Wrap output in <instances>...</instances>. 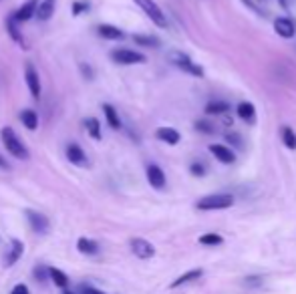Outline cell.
Returning a JSON list of instances; mask_svg holds the SVG:
<instances>
[{
  "instance_id": "1",
  "label": "cell",
  "mask_w": 296,
  "mask_h": 294,
  "mask_svg": "<svg viewBox=\"0 0 296 294\" xmlns=\"http://www.w3.org/2000/svg\"><path fill=\"white\" fill-rule=\"evenodd\" d=\"M0 137H2V143H4V149L14 157V160H20V162H25V160H29V149H27V145L22 143V139L18 137V133L12 129V127H2L0 131Z\"/></svg>"
},
{
  "instance_id": "2",
  "label": "cell",
  "mask_w": 296,
  "mask_h": 294,
  "mask_svg": "<svg viewBox=\"0 0 296 294\" xmlns=\"http://www.w3.org/2000/svg\"><path fill=\"white\" fill-rule=\"evenodd\" d=\"M232 203H234V197L230 194H210V196L197 199L196 208L203 210V212H210V210H226Z\"/></svg>"
},
{
  "instance_id": "3",
  "label": "cell",
  "mask_w": 296,
  "mask_h": 294,
  "mask_svg": "<svg viewBox=\"0 0 296 294\" xmlns=\"http://www.w3.org/2000/svg\"><path fill=\"white\" fill-rule=\"evenodd\" d=\"M147 16H149V20L153 22V25H157L160 29H165L167 27V20H165V14L162 12V8L153 2V0H133Z\"/></svg>"
},
{
  "instance_id": "4",
  "label": "cell",
  "mask_w": 296,
  "mask_h": 294,
  "mask_svg": "<svg viewBox=\"0 0 296 294\" xmlns=\"http://www.w3.org/2000/svg\"><path fill=\"white\" fill-rule=\"evenodd\" d=\"M111 59L117 63V65H139V63H145V55L131 51V49H115L111 53Z\"/></svg>"
},
{
  "instance_id": "5",
  "label": "cell",
  "mask_w": 296,
  "mask_h": 294,
  "mask_svg": "<svg viewBox=\"0 0 296 294\" xmlns=\"http://www.w3.org/2000/svg\"><path fill=\"white\" fill-rule=\"evenodd\" d=\"M171 61H173V65L177 66V69H181V71H186V73H190V75H194V77H203V69L194 63L188 55H184V53H171Z\"/></svg>"
},
{
  "instance_id": "6",
  "label": "cell",
  "mask_w": 296,
  "mask_h": 294,
  "mask_svg": "<svg viewBox=\"0 0 296 294\" xmlns=\"http://www.w3.org/2000/svg\"><path fill=\"white\" fill-rule=\"evenodd\" d=\"M25 81H27V87L31 91L33 99H40V79H38V73L34 69L33 63H27L25 65Z\"/></svg>"
},
{
  "instance_id": "7",
  "label": "cell",
  "mask_w": 296,
  "mask_h": 294,
  "mask_svg": "<svg viewBox=\"0 0 296 294\" xmlns=\"http://www.w3.org/2000/svg\"><path fill=\"white\" fill-rule=\"evenodd\" d=\"M131 252L137 256V258H141V260H147V258H153V256H155V248H153V244L147 242V240H143V238H133L131 240Z\"/></svg>"
},
{
  "instance_id": "8",
  "label": "cell",
  "mask_w": 296,
  "mask_h": 294,
  "mask_svg": "<svg viewBox=\"0 0 296 294\" xmlns=\"http://www.w3.org/2000/svg\"><path fill=\"white\" fill-rule=\"evenodd\" d=\"M38 4H40V0H27L12 16H14V20L16 22H27V20H31L36 16V10H38Z\"/></svg>"
},
{
  "instance_id": "9",
  "label": "cell",
  "mask_w": 296,
  "mask_h": 294,
  "mask_svg": "<svg viewBox=\"0 0 296 294\" xmlns=\"http://www.w3.org/2000/svg\"><path fill=\"white\" fill-rule=\"evenodd\" d=\"M27 220L31 224V228L36 232V234H47L49 232V218L40 212H34V210H27Z\"/></svg>"
},
{
  "instance_id": "10",
  "label": "cell",
  "mask_w": 296,
  "mask_h": 294,
  "mask_svg": "<svg viewBox=\"0 0 296 294\" xmlns=\"http://www.w3.org/2000/svg\"><path fill=\"white\" fill-rule=\"evenodd\" d=\"M66 160H69L71 164L81 165V167H87V165H89V162H87V153H85L83 147L77 145V143H69V145H66Z\"/></svg>"
},
{
  "instance_id": "11",
  "label": "cell",
  "mask_w": 296,
  "mask_h": 294,
  "mask_svg": "<svg viewBox=\"0 0 296 294\" xmlns=\"http://www.w3.org/2000/svg\"><path fill=\"white\" fill-rule=\"evenodd\" d=\"M147 182H149V186H151V188H155V190H164L165 188L164 169H162L160 165H155V164L147 165Z\"/></svg>"
},
{
  "instance_id": "12",
  "label": "cell",
  "mask_w": 296,
  "mask_h": 294,
  "mask_svg": "<svg viewBox=\"0 0 296 294\" xmlns=\"http://www.w3.org/2000/svg\"><path fill=\"white\" fill-rule=\"evenodd\" d=\"M22 252H25V246H22V242H20V240H12V242H10V248H8V252L4 254V266H6V268L14 266L16 262L20 260Z\"/></svg>"
},
{
  "instance_id": "13",
  "label": "cell",
  "mask_w": 296,
  "mask_h": 294,
  "mask_svg": "<svg viewBox=\"0 0 296 294\" xmlns=\"http://www.w3.org/2000/svg\"><path fill=\"white\" fill-rule=\"evenodd\" d=\"M274 31L278 33V36H282V38H292L296 34V27L290 18L280 16V18L274 20Z\"/></svg>"
},
{
  "instance_id": "14",
  "label": "cell",
  "mask_w": 296,
  "mask_h": 294,
  "mask_svg": "<svg viewBox=\"0 0 296 294\" xmlns=\"http://www.w3.org/2000/svg\"><path fill=\"white\" fill-rule=\"evenodd\" d=\"M97 33L99 36H103V38H107V40H121V38L125 36V33H123L121 29H117V27H113V25H99Z\"/></svg>"
},
{
  "instance_id": "15",
  "label": "cell",
  "mask_w": 296,
  "mask_h": 294,
  "mask_svg": "<svg viewBox=\"0 0 296 294\" xmlns=\"http://www.w3.org/2000/svg\"><path fill=\"white\" fill-rule=\"evenodd\" d=\"M6 31H8L10 38H12L20 49H27L25 38H22V34H20V31H18V22L14 20V16H8V18H6Z\"/></svg>"
},
{
  "instance_id": "16",
  "label": "cell",
  "mask_w": 296,
  "mask_h": 294,
  "mask_svg": "<svg viewBox=\"0 0 296 294\" xmlns=\"http://www.w3.org/2000/svg\"><path fill=\"white\" fill-rule=\"evenodd\" d=\"M201 274H203V270L201 268H196V270H190V272H186V274H181V276H177L169 286L171 288H177V286H184V284H190V282H194L197 278H201Z\"/></svg>"
},
{
  "instance_id": "17",
  "label": "cell",
  "mask_w": 296,
  "mask_h": 294,
  "mask_svg": "<svg viewBox=\"0 0 296 294\" xmlns=\"http://www.w3.org/2000/svg\"><path fill=\"white\" fill-rule=\"evenodd\" d=\"M55 6H57V0H40L38 10H36V18L38 20H49L55 14Z\"/></svg>"
},
{
  "instance_id": "18",
  "label": "cell",
  "mask_w": 296,
  "mask_h": 294,
  "mask_svg": "<svg viewBox=\"0 0 296 294\" xmlns=\"http://www.w3.org/2000/svg\"><path fill=\"white\" fill-rule=\"evenodd\" d=\"M238 117L244 119V121H248V123H252V121L256 119V107H254L250 101L240 103V105H238Z\"/></svg>"
},
{
  "instance_id": "19",
  "label": "cell",
  "mask_w": 296,
  "mask_h": 294,
  "mask_svg": "<svg viewBox=\"0 0 296 294\" xmlns=\"http://www.w3.org/2000/svg\"><path fill=\"white\" fill-rule=\"evenodd\" d=\"M77 250L81 254H87V256H93L99 252V244L95 240H89V238H79L77 240Z\"/></svg>"
},
{
  "instance_id": "20",
  "label": "cell",
  "mask_w": 296,
  "mask_h": 294,
  "mask_svg": "<svg viewBox=\"0 0 296 294\" xmlns=\"http://www.w3.org/2000/svg\"><path fill=\"white\" fill-rule=\"evenodd\" d=\"M210 151L216 155V160H220L222 164H234V153L224 145H210Z\"/></svg>"
},
{
  "instance_id": "21",
  "label": "cell",
  "mask_w": 296,
  "mask_h": 294,
  "mask_svg": "<svg viewBox=\"0 0 296 294\" xmlns=\"http://www.w3.org/2000/svg\"><path fill=\"white\" fill-rule=\"evenodd\" d=\"M103 113H105L107 123H109L111 129H121V119H119V115H117V111H115L113 105L105 103V105H103Z\"/></svg>"
},
{
  "instance_id": "22",
  "label": "cell",
  "mask_w": 296,
  "mask_h": 294,
  "mask_svg": "<svg viewBox=\"0 0 296 294\" xmlns=\"http://www.w3.org/2000/svg\"><path fill=\"white\" fill-rule=\"evenodd\" d=\"M20 123L29 131H36V127H38V117H36V113H34L33 109H25V111H20Z\"/></svg>"
},
{
  "instance_id": "23",
  "label": "cell",
  "mask_w": 296,
  "mask_h": 294,
  "mask_svg": "<svg viewBox=\"0 0 296 294\" xmlns=\"http://www.w3.org/2000/svg\"><path fill=\"white\" fill-rule=\"evenodd\" d=\"M155 135H157V139H162L164 143H169V145L179 143V133L171 127H162V129H157Z\"/></svg>"
},
{
  "instance_id": "24",
  "label": "cell",
  "mask_w": 296,
  "mask_h": 294,
  "mask_svg": "<svg viewBox=\"0 0 296 294\" xmlns=\"http://www.w3.org/2000/svg\"><path fill=\"white\" fill-rule=\"evenodd\" d=\"M83 125H85V129L87 133L93 137V139H101V123H99L97 117H87L85 121H83Z\"/></svg>"
},
{
  "instance_id": "25",
  "label": "cell",
  "mask_w": 296,
  "mask_h": 294,
  "mask_svg": "<svg viewBox=\"0 0 296 294\" xmlns=\"http://www.w3.org/2000/svg\"><path fill=\"white\" fill-rule=\"evenodd\" d=\"M226 111H230V105H228L226 101H212V103H208V107H206V113H208V115H224Z\"/></svg>"
},
{
  "instance_id": "26",
  "label": "cell",
  "mask_w": 296,
  "mask_h": 294,
  "mask_svg": "<svg viewBox=\"0 0 296 294\" xmlns=\"http://www.w3.org/2000/svg\"><path fill=\"white\" fill-rule=\"evenodd\" d=\"M49 276H51V280H53L59 288H65L66 284H69V276H66L65 272H61L59 268H49Z\"/></svg>"
},
{
  "instance_id": "27",
  "label": "cell",
  "mask_w": 296,
  "mask_h": 294,
  "mask_svg": "<svg viewBox=\"0 0 296 294\" xmlns=\"http://www.w3.org/2000/svg\"><path fill=\"white\" fill-rule=\"evenodd\" d=\"M224 242V238L220 234H203L199 236V244L201 246H220Z\"/></svg>"
},
{
  "instance_id": "28",
  "label": "cell",
  "mask_w": 296,
  "mask_h": 294,
  "mask_svg": "<svg viewBox=\"0 0 296 294\" xmlns=\"http://www.w3.org/2000/svg\"><path fill=\"white\" fill-rule=\"evenodd\" d=\"M282 141H284V145H286L288 149H296V135L290 127H284V129H282Z\"/></svg>"
},
{
  "instance_id": "29",
  "label": "cell",
  "mask_w": 296,
  "mask_h": 294,
  "mask_svg": "<svg viewBox=\"0 0 296 294\" xmlns=\"http://www.w3.org/2000/svg\"><path fill=\"white\" fill-rule=\"evenodd\" d=\"M133 40H135L137 44H141V47H157V44H160V40H157L155 36H143V34H135Z\"/></svg>"
},
{
  "instance_id": "30",
  "label": "cell",
  "mask_w": 296,
  "mask_h": 294,
  "mask_svg": "<svg viewBox=\"0 0 296 294\" xmlns=\"http://www.w3.org/2000/svg\"><path fill=\"white\" fill-rule=\"evenodd\" d=\"M89 10V2H73V14L75 16H79V14H83V12H87Z\"/></svg>"
},
{
  "instance_id": "31",
  "label": "cell",
  "mask_w": 296,
  "mask_h": 294,
  "mask_svg": "<svg viewBox=\"0 0 296 294\" xmlns=\"http://www.w3.org/2000/svg\"><path fill=\"white\" fill-rule=\"evenodd\" d=\"M196 129L201 131V133H208V135H210V133H216V127H214V125H210L208 121H197Z\"/></svg>"
},
{
  "instance_id": "32",
  "label": "cell",
  "mask_w": 296,
  "mask_h": 294,
  "mask_svg": "<svg viewBox=\"0 0 296 294\" xmlns=\"http://www.w3.org/2000/svg\"><path fill=\"white\" fill-rule=\"evenodd\" d=\"M190 171H192L194 175H197V177H199V175H203V173H206V167H203L201 164H192V165H190Z\"/></svg>"
},
{
  "instance_id": "33",
  "label": "cell",
  "mask_w": 296,
  "mask_h": 294,
  "mask_svg": "<svg viewBox=\"0 0 296 294\" xmlns=\"http://www.w3.org/2000/svg\"><path fill=\"white\" fill-rule=\"evenodd\" d=\"M10 294H31V292H29V288H27L25 284H16V286L12 288V292Z\"/></svg>"
},
{
  "instance_id": "34",
  "label": "cell",
  "mask_w": 296,
  "mask_h": 294,
  "mask_svg": "<svg viewBox=\"0 0 296 294\" xmlns=\"http://www.w3.org/2000/svg\"><path fill=\"white\" fill-rule=\"evenodd\" d=\"M226 137H228V141H234V145H236V147H242V141H240V137H238L236 133H228Z\"/></svg>"
},
{
  "instance_id": "35",
  "label": "cell",
  "mask_w": 296,
  "mask_h": 294,
  "mask_svg": "<svg viewBox=\"0 0 296 294\" xmlns=\"http://www.w3.org/2000/svg\"><path fill=\"white\" fill-rule=\"evenodd\" d=\"M81 69H83V73H85V77H87V79H93V71H91L89 66L85 65V63L81 65Z\"/></svg>"
},
{
  "instance_id": "36",
  "label": "cell",
  "mask_w": 296,
  "mask_h": 294,
  "mask_svg": "<svg viewBox=\"0 0 296 294\" xmlns=\"http://www.w3.org/2000/svg\"><path fill=\"white\" fill-rule=\"evenodd\" d=\"M83 294H105V292H101V290H97V288H91V286H87V288L83 290Z\"/></svg>"
},
{
  "instance_id": "37",
  "label": "cell",
  "mask_w": 296,
  "mask_h": 294,
  "mask_svg": "<svg viewBox=\"0 0 296 294\" xmlns=\"http://www.w3.org/2000/svg\"><path fill=\"white\" fill-rule=\"evenodd\" d=\"M242 2H244V4L248 6V8H252V10H256V12H258V6H256V4L252 2V0H242Z\"/></svg>"
},
{
  "instance_id": "38",
  "label": "cell",
  "mask_w": 296,
  "mask_h": 294,
  "mask_svg": "<svg viewBox=\"0 0 296 294\" xmlns=\"http://www.w3.org/2000/svg\"><path fill=\"white\" fill-rule=\"evenodd\" d=\"M0 169H10V164H8V162H6L2 155H0Z\"/></svg>"
},
{
  "instance_id": "39",
  "label": "cell",
  "mask_w": 296,
  "mask_h": 294,
  "mask_svg": "<svg viewBox=\"0 0 296 294\" xmlns=\"http://www.w3.org/2000/svg\"><path fill=\"white\" fill-rule=\"evenodd\" d=\"M47 274V270H42V268H36V278H42Z\"/></svg>"
},
{
  "instance_id": "40",
  "label": "cell",
  "mask_w": 296,
  "mask_h": 294,
  "mask_svg": "<svg viewBox=\"0 0 296 294\" xmlns=\"http://www.w3.org/2000/svg\"><path fill=\"white\" fill-rule=\"evenodd\" d=\"M280 4H282V6H286V0H280Z\"/></svg>"
},
{
  "instance_id": "41",
  "label": "cell",
  "mask_w": 296,
  "mask_h": 294,
  "mask_svg": "<svg viewBox=\"0 0 296 294\" xmlns=\"http://www.w3.org/2000/svg\"><path fill=\"white\" fill-rule=\"evenodd\" d=\"M65 294H73V292H65Z\"/></svg>"
},
{
  "instance_id": "42",
  "label": "cell",
  "mask_w": 296,
  "mask_h": 294,
  "mask_svg": "<svg viewBox=\"0 0 296 294\" xmlns=\"http://www.w3.org/2000/svg\"><path fill=\"white\" fill-rule=\"evenodd\" d=\"M0 2H2V0H0Z\"/></svg>"
}]
</instances>
